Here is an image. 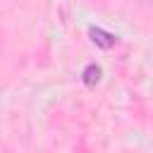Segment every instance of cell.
Instances as JSON below:
<instances>
[{"instance_id":"obj_1","label":"cell","mask_w":153,"mask_h":153,"mask_svg":"<svg viewBox=\"0 0 153 153\" xmlns=\"http://www.w3.org/2000/svg\"><path fill=\"white\" fill-rule=\"evenodd\" d=\"M98 74H100V69H98V67H88V69H86V81H88V84L98 81Z\"/></svg>"}]
</instances>
